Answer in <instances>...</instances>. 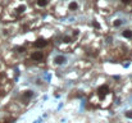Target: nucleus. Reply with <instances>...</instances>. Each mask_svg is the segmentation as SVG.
Returning a JSON list of instances; mask_svg holds the SVG:
<instances>
[{"instance_id": "nucleus-1", "label": "nucleus", "mask_w": 132, "mask_h": 123, "mask_svg": "<svg viewBox=\"0 0 132 123\" xmlns=\"http://www.w3.org/2000/svg\"><path fill=\"white\" fill-rule=\"evenodd\" d=\"M45 58H46V54H45L44 50H41V49H35L34 51L30 53V60H32L35 63L44 62Z\"/></svg>"}, {"instance_id": "nucleus-2", "label": "nucleus", "mask_w": 132, "mask_h": 123, "mask_svg": "<svg viewBox=\"0 0 132 123\" xmlns=\"http://www.w3.org/2000/svg\"><path fill=\"white\" fill-rule=\"evenodd\" d=\"M49 44H50V41L46 40V39H37L36 41L32 42V47L34 49H41V50H44L45 47H47Z\"/></svg>"}, {"instance_id": "nucleus-3", "label": "nucleus", "mask_w": 132, "mask_h": 123, "mask_svg": "<svg viewBox=\"0 0 132 123\" xmlns=\"http://www.w3.org/2000/svg\"><path fill=\"white\" fill-rule=\"evenodd\" d=\"M24 12H26V5H24V4H19V5L14 6V8L12 9V13H13V18L22 15V14H23Z\"/></svg>"}, {"instance_id": "nucleus-4", "label": "nucleus", "mask_w": 132, "mask_h": 123, "mask_svg": "<svg viewBox=\"0 0 132 123\" xmlns=\"http://www.w3.org/2000/svg\"><path fill=\"white\" fill-rule=\"evenodd\" d=\"M32 97H34V91H32V90H26V91H23L22 95H21V99H22V101H23L24 104L28 103Z\"/></svg>"}, {"instance_id": "nucleus-5", "label": "nucleus", "mask_w": 132, "mask_h": 123, "mask_svg": "<svg viewBox=\"0 0 132 123\" xmlns=\"http://www.w3.org/2000/svg\"><path fill=\"white\" fill-rule=\"evenodd\" d=\"M78 8H80V5H78V3L75 1V0L71 1V3L68 4V10H69V12H77Z\"/></svg>"}, {"instance_id": "nucleus-6", "label": "nucleus", "mask_w": 132, "mask_h": 123, "mask_svg": "<svg viewBox=\"0 0 132 123\" xmlns=\"http://www.w3.org/2000/svg\"><path fill=\"white\" fill-rule=\"evenodd\" d=\"M49 3H50V0H36L35 1V5L37 8H46L49 5Z\"/></svg>"}, {"instance_id": "nucleus-7", "label": "nucleus", "mask_w": 132, "mask_h": 123, "mask_svg": "<svg viewBox=\"0 0 132 123\" xmlns=\"http://www.w3.org/2000/svg\"><path fill=\"white\" fill-rule=\"evenodd\" d=\"M122 36H123L125 39H127V40H131L132 39V30H130V28L123 30V31H122Z\"/></svg>"}, {"instance_id": "nucleus-8", "label": "nucleus", "mask_w": 132, "mask_h": 123, "mask_svg": "<svg viewBox=\"0 0 132 123\" xmlns=\"http://www.w3.org/2000/svg\"><path fill=\"white\" fill-rule=\"evenodd\" d=\"M54 62H55V64L60 65V64H63V63L65 62V56H64V55H58V56L54 59Z\"/></svg>"}, {"instance_id": "nucleus-9", "label": "nucleus", "mask_w": 132, "mask_h": 123, "mask_svg": "<svg viewBox=\"0 0 132 123\" xmlns=\"http://www.w3.org/2000/svg\"><path fill=\"white\" fill-rule=\"evenodd\" d=\"M119 1H121L123 5H126V6H130L132 4V0H119Z\"/></svg>"}, {"instance_id": "nucleus-10", "label": "nucleus", "mask_w": 132, "mask_h": 123, "mask_svg": "<svg viewBox=\"0 0 132 123\" xmlns=\"http://www.w3.org/2000/svg\"><path fill=\"white\" fill-rule=\"evenodd\" d=\"M121 24H122V21H121V19H116V21L113 22V26H114V27H118V26H121Z\"/></svg>"}, {"instance_id": "nucleus-11", "label": "nucleus", "mask_w": 132, "mask_h": 123, "mask_svg": "<svg viewBox=\"0 0 132 123\" xmlns=\"http://www.w3.org/2000/svg\"><path fill=\"white\" fill-rule=\"evenodd\" d=\"M125 116H126L128 119H132V110H127V112L125 113Z\"/></svg>"}, {"instance_id": "nucleus-12", "label": "nucleus", "mask_w": 132, "mask_h": 123, "mask_svg": "<svg viewBox=\"0 0 132 123\" xmlns=\"http://www.w3.org/2000/svg\"><path fill=\"white\" fill-rule=\"evenodd\" d=\"M3 123H10V122H9V121H4Z\"/></svg>"}]
</instances>
